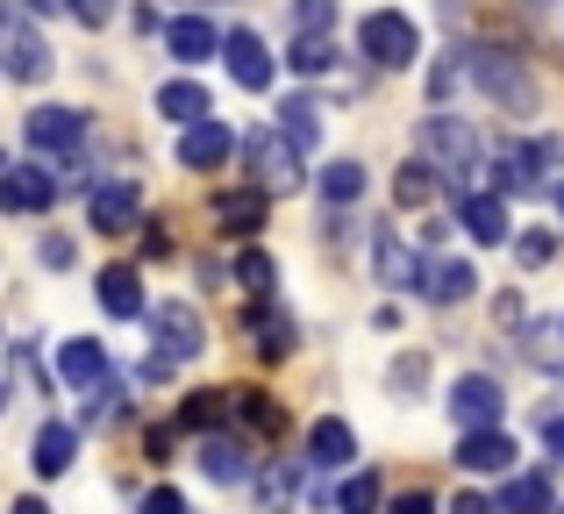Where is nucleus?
I'll use <instances>...</instances> for the list:
<instances>
[{"mask_svg":"<svg viewBox=\"0 0 564 514\" xmlns=\"http://www.w3.org/2000/svg\"><path fill=\"white\" fill-rule=\"evenodd\" d=\"M22 8H36V14H72L79 0H22Z\"/></svg>","mask_w":564,"mask_h":514,"instance_id":"obj_49","label":"nucleus"},{"mask_svg":"<svg viewBox=\"0 0 564 514\" xmlns=\"http://www.w3.org/2000/svg\"><path fill=\"white\" fill-rule=\"evenodd\" d=\"M336 514H379V479L372 472H350L336 486Z\"/></svg>","mask_w":564,"mask_h":514,"instance_id":"obj_33","label":"nucleus"},{"mask_svg":"<svg viewBox=\"0 0 564 514\" xmlns=\"http://www.w3.org/2000/svg\"><path fill=\"white\" fill-rule=\"evenodd\" d=\"M72 458H79V429H65V422H43L36 429V479H57V472H72Z\"/></svg>","mask_w":564,"mask_h":514,"instance_id":"obj_22","label":"nucleus"},{"mask_svg":"<svg viewBox=\"0 0 564 514\" xmlns=\"http://www.w3.org/2000/svg\"><path fill=\"white\" fill-rule=\"evenodd\" d=\"M8 514H51V507H43V501H14Z\"/></svg>","mask_w":564,"mask_h":514,"instance_id":"obj_50","label":"nucleus"},{"mask_svg":"<svg viewBox=\"0 0 564 514\" xmlns=\"http://www.w3.org/2000/svg\"><path fill=\"white\" fill-rule=\"evenodd\" d=\"M250 157V186H264V194H301L307 172H301V143H286L279 129H258V136L243 143Z\"/></svg>","mask_w":564,"mask_h":514,"instance_id":"obj_5","label":"nucleus"},{"mask_svg":"<svg viewBox=\"0 0 564 514\" xmlns=\"http://www.w3.org/2000/svg\"><path fill=\"white\" fill-rule=\"evenodd\" d=\"M386 514H436V501H429V493H422V486H408V493H400V501H393V507H386Z\"/></svg>","mask_w":564,"mask_h":514,"instance_id":"obj_42","label":"nucleus"},{"mask_svg":"<svg viewBox=\"0 0 564 514\" xmlns=\"http://www.w3.org/2000/svg\"><path fill=\"white\" fill-rule=\"evenodd\" d=\"M543 450H551V458H564V415L543 422Z\"/></svg>","mask_w":564,"mask_h":514,"instance_id":"obj_48","label":"nucleus"},{"mask_svg":"<svg viewBox=\"0 0 564 514\" xmlns=\"http://www.w3.org/2000/svg\"><path fill=\"white\" fill-rule=\"evenodd\" d=\"M500 514H557V493H551V479H543V472H522V479H508V493H500Z\"/></svg>","mask_w":564,"mask_h":514,"instance_id":"obj_27","label":"nucleus"},{"mask_svg":"<svg viewBox=\"0 0 564 514\" xmlns=\"http://www.w3.org/2000/svg\"><path fill=\"white\" fill-rule=\"evenodd\" d=\"M465 65H471V79L486 86V100H494L500 114H536V108H543V94H536V79H529L522 57L479 43V51H465Z\"/></svg>","mask_w":564,"mask_h":514,"instance_id":"obj_1","label":"nucleus"},{"mask_svg":"<svg viewBox=\"0 0 564 514\" xmlns=\"http://www.w3.org/2000/svg\"><path fill=\"white\" fill-rule=\"evenodd\" d=\"M557 215H564V179H557Z\"/></svg>","mask_w":564,"mask_h":514,"instance_id":"obj_51","label":"nucleus"},{"mask_svg":"<svg viewBox=\"0 0 564 514\" xmlns=\"http://www.w3.org/2000/svg\"><path fill=\"white\" fill-rule=\"evenodd\" d=\"M451 514H500V501H486V493H457Z\"/></svg>","mask_w":564,"mask_h":514,"instance_id":"obj_44","label":"nucleus"},{"mask_svg":"<svg viewBox=\"0 0 564 514\" xmlns=\"http://www.w3.org/2000/svg\"><path fill=\"white\" fill-rule=\"evenodd\" d=\"M236 422H243L250 436H264V444L286 436V407H279L272 393H258V386H236Z\"/></svg>","mask_w":564,"mask_h":514,"instance_id":"obj_24","label":"nucleus"},{"mask_svg":"<svg viewBox=\"0 0 564 514\" xmlns=\"http://www.w3.org/2000/svg\"><path fill=\"white\" fill-rule=\"evenodd\" d=\"M358 51L372 57V65H386V72H408L414 57H422V29H414L408 14L379 8V14H365V22H358Z\"/></svg>","mask_w":564,"mask_h":514,"instance_id":"obj_4","label":"nucleus"},{"mask_svg":"<svg viewBox=\"0 0 564 514\" xmlns=\"http://www.w3.org/2000/svg\"><path fill=\"white\" fill-rule=\"evenodd\" d=\"M422 151H429V165L457 186L471 165H479V129L457 122V114H429V122H422Z\"/></svg>","mask_w":564,"mask_h":514,"instance_id":"obj_6","label":"nucleus"},{"mask_svg":"<svg viewBox=\"0 0 564 514\" xmlns=\"http://www.w3.org/2000/svg\"><path fill=\"white\" fill-rule=\"evenodd\" d=\"M422 293H429L436 307H451V300H471V293H479V272H471L465 258H436V264L422 272Z\"/></svg>","mask_w":564,"mask_h":514,"instance_id":"obj_20","label":"nucleus"},{"mask_svg":"<svg viewBox=\"0 0 564 514\" xmlns=\"http://www.w3.org/2000/svg\"><path fill=\"white\" fill-rule=\"evenodd\" d=\"M143 450H151V458H172V422H158V429L143 436Z\"/></svg>","mask_w":564,"mask_h":514,"instance_id":"obj_46","label":"nucleus"},{"mask_svg":"<svg viewBox=\"0 0 564 514\" xmlns=\"http://www.w3.org/2000/svg\"><path fill=\"white\" fill-rule=\"evenodd\" d=\"M272 278H279V264L264 258V251H243V258H236V286H243L250 300H264V293H272Z\"/></svg>","mask_w":564,"mask_h":514,"instance_id":"obj_34","label":"nucleus"},{"mask_svg":"<svg viewBox=\"0 0 564 514\" xmlns=\"http://www.w3.org/2000/svg\"><path fill=\"white\" fill-rule=\"evenodd\" d=\"M286 65L315 79V72H329V65H336V43H329V36H301V43L286 51Z\"/></svg>","mask_w":564,"mask_h":514,"instance_id":"obj_35","label":"nucleus"},{"mask_svg":"<svg viewBox=\"0 0 564 514\" xmlns=\"http://www.w3.org/2000/svg\"><path fill=\"white\" fill-rule=\"evenodd\" d=\"M51 179H57V194H79V186H86V165H79V157H57Z\"/></svg>","mask_w":564,"mask_h":514,"instance_id":"obj_40","label":"nucleus"},{"mask_svg":"<svg viewBox=\"0 0 564 514\" xmlns=\"http://www.w3.org/2000/svg\"><path fill=\"white\" fill-rule=\"evenodd\" d=\"M400 386H408V393H414V386H422V358H408V364H393V393H400Z\"/></svg>","mask_w":564,"mask_h":514,"instance_id":"obj_47","label":"nucleus"},{"mask_svg":"<svg viewBox=\"0 0 564 514\" xmlns=\"http://www.w3.org/2000/svg\"><path fill=\"white\" fill-rule=\"evenodd\" d=\"M293 22H301V36H329L336 0H293Z\"/></svg>","mask_w":564,"mask_h":514,"instance_id":"obj_36","label":"nucleus"},{"mask_svg":"<svg viewBox=\"0 0 564 514\" xmlns=\"http://www.w3.org/2000/svg\"><path fill=\"white\" fill-rule=\"evenodd\" d=\"M221 57H229V79L243 86V94H264V86H272V51H264L250 29H229V36H221Z\"/></svg>","mask_w":564,"mask_h":514,"instance_id":"obj_11","label":"nucleus"},{"mask_svg":"<svg viewBox=\"0 0 564 514\" xmlns=\"http://www.w3.org/2000/svg\"><path fill=\"white\" fill-rule=\"evenodd\" d=\"M543 172H551V165L536 157V143H514V151L494 157V194H536Z\"/></svg>","mask_w":564,"mask_h":514,"instance_id":"obj_17","label":"nucleus"},{"mask_svg":"<svg viewBox=\"0 0 564 514\" xmlns=\"http://www.w3.org/2000/svg\"><path fill=\"white\" fill-rule=\"evenodd\" d=\"M264 208H272V194H264V186H229V194H215V222L229 229V237H258V229H264Z\"/></svg>","mask_w":564,"mask_h":514,"instance_id":"obj_14","label":"nucleus"},{"mask_svg":"<svg viewBox=\"0 0 564 514\" xmlns=\"http://www.w3.org/2000/svg\"><path fill=\"white\" fill-rule=\"evenodd\" d=\"M250 329H258V350H264L272 364H279V358H293V321L279 315V307H264V300H258V307H250Z\"/></svg>","mask_w":564,"mask_h":514,"instance_id":"obj_30","label":"nucleus"},{"mask_svg":"<svg viewBox=\"0 0 564 514\" xmlns=\"http://www.w3.org/2000/svg\"><path fill=\"white\" fill-rule=\"evenodd\" d=\"M551 251H557V237H551V229H529V237L514 243V258H522V264H543Z\"/></svg>","mask_w":564,"mask_h":514,"instance_id":"obj_38","label":"nucleus"},{"mask_svg":"<svg viewBox=\"0 0 564 514\" xmlns=\"http://www.w3.org/2000/svg\"><path fill=\"white\" fill-rule=\"evenodd\" d=\"M137 208H143V194H137L129 179L94 186V229H100V237H122V229H137Z\"/></svg>","mask_w":564,"mask_h":514,"instance_id":"obj_18","label":"nucleus"},{"mask_svg":"<svg viewBox=\"0 0 564 514\" xmlns=\"http://www.w3.org/2000/svg\"><path fill=\"white\" fill-rule=\"evenodd\" d=\"M229 151H236V129H229V122H215V114H207V122H193L186 136H180V165H186V172L229 165Z\"/></svg>","mask_w":564,"mask_h":514,"instance_id":"obj_12","label":"nucleus"},{"mask_svg":"<svg viewBox=\"0 0 564 514\" xmlns=\"http://www.w3.org/2000/svg\"><path fill=\"white\" fill-rule=\"evenodd\" d=\"M43 264H51V272H65V264H72V237H43Z\"/></svg>","mask_w":564,"mask_h":514,"instance_id":"obj_43","label":"nucleus"},{"mask_svg":"<svg viewBox=\"0 0 564 514\" xmlns=\"http://www.w3.org/2000/svg\"><path fill=\"white\" fill-rule=\"evenodd\" d=\"M143 258H151V264H165V258H172V237H165L158 222H143Z\"/></svg>","mask_w":564,"mask_h":514,"instance_id":"obj_41","label":"nucleus"},{"mask_svg":"<svg viewBox=\"0 0 564 514\" xmlns=\"http://www.w3.org/2000/svg\"><path fill=\"white\" fill-rule=\"evenodd\" d=\"M151 336H158V350H151V364H143L151 379H165L172 364H186V358H200V350H207V329H200V315H193L186 300L151 307Z\"/></svg>","mask_w":564,"mask_h":514,"instance_id":"obj_2","label":"nucleus"},{"mask_svg":"<svg viewBox=\"0 0 564 514\" xmlns=\"http://www.w3.org/2000/svg\"><path fill=\"white\" fill-rule=\"evenodd\" d=\"M422 272H429V264L386 229V237H379V286H422Z\"/></svg>","mask_w":564,"mask_h":514,"instance_id":"obj_29","label":"nucleus"},{"mask_svg":"<svg viewBox=\"0 0 564 514\" xmlns=\"http://www.w3.org/2000/svg\"><path fill=\"white\" fill-rule=\"evenodd\" d=\"M0 72H8V79H29V86L51 72V43L29 29L22 0H0Z\"/></svg>","mask_w":564,"mask_h":514,"instance_id":"obj_3","label":"nucleus"},{"mask_svg":"<svg viewBox=\"0 0 564 514\" xmlns=\"http://www.w3.org/2000/svg\"><path fill=\"white\" fill-rule=\"evenodd\" d=\"M429 194H436V165H429V157H414V165L393 172V200L400 208H429Z\"/></svg>","mask_w":564,"mask_h":514,"instance_id":"obj_32","label":"nucleus"},{"mask_svg":"<svg viewBox=\"0 0 564 514\" xmlns=\"http://www.w3.org/2000/svg\"><path fill=\"white\" fill-rule=\"evenodd\" d=\"M200 472L215 479V486H243L258 464H250V436H236V429H215V436H200Z\"/></svg>","mask_w":564,"mask_h":514,"instance_id":"obj_10","label":"nucleus"},{"mask_svg":"<svg viewBox=\"0 0 564 514\" xmlns=\"http://www.w3.org/2000/svg\"><path fill=\"white\" fill-rule=\"evenodd\" d=\"M293 493H301V464H272V472H264V507L293 501Z\"/></svg>","mask_w":564,"mask_h":514,"instance_id":"obj_37","label":"nucleus"},{"mask_svg":"<svg viewBox=\"0 0 564 514\" xmlns=\"http://www.w3.org/2000/svg\"><path fill=\"white\" fill-rule=\"evenodd\" d=\"M57 379L79 393H94L100 379H108V350L94 343V336H72V343H57Z\"/></svg>","mask_w":564,"mask_h":514,"instance_id":"obj_15","label":"nucleus"},{"mask_svg":"<svg viewBox=\"0 0 564 514\" xmlns=\"http://www.w3.org/2000/svg\"><path fill=\"white\" fill-rule=\"evenodd\" d=\"M72 14H79V22H94V29H100V22H115V0H79V8H72Z\"/></svg>","mask_w":564,"mask_h":514,"instance_id":"obj_45","label":"nucleus"},{"mask_svg":"<svg viewBox=\"0 0 564 514\" xmlns=\"http://www.w3.org/2000/svg\"><path fill=\"white\" fill-rule=\"evenodd\" d=\"M143 514H193L180 501V486H158V493H143Z\"/></svg>","mask_w":564,"mask_h":514,"instance_id":"obj_39","label":"nucleus"},{"mask_svg":"<svg viewBox=\"0 0 564 514\" xmlns=\"http://www.w3.org/2000/svg\"><path fill=\"white\" fill-rule=\"evenodd\" d=\"M57 200L51 165H0V208L8 215H43Z\"/></svg>","mask_w":564,"mask_h":514,"instance_id":"obj_8","label":"nucleus"},{"mask_svg":"<svg viewBox=\"0 0 564 514\" xmlns=\"http://www.w3.org/2000/svg\"><path fill=\"white\" fill-rule=\"evenodd\" d=\"M457 222H465L479 243L508 237V208H500V194H457Z\"/></svg>","mask_w":564,"mask_h":514,"instance_id":"obj_25","label":"nucleus"},{"mask_svg":"<svg viewBox=\"0 0 564 514\" xmlns=\"http://www.w3.org/2000/svg\"><path fill=\"white\" fill-rule=\"evenodd\" d=\"M557 514H564V507H557Z\"/></svg>","mask_w":564,"mask_h":514,"instance_id":"obj_54","label":"nucleus"},{"mask_svg":"<svg viewBox=\"0 0 564 514\" xmlns=\"http://www.w3.org/2000/svg\"><path fill=\"white\" fill-rule=\"evenodd\" d=\"M22 136H29V151H43V157H72L79 136H86V114L79 108H36Z\"/></svg>","mask_w":564,"mask_h":514,"instance_id":"obj_9","label":"nucleus"},{"mask_svg":"<svg viewBox=\"0 0 564 514\" xmlns=\"http://www.w3.org/2000/svg\"><path fill=\"white\" fill-rule=\"evenodd\" d=\"M229 422H236V386H229V393L207 386V393H186V401H180V429L215 436V429H229Z\"/></svg>","mask_w":564,"mask_h":514,"instance_id":"obj_19","label":"nucleus"},{"mask_svg":"<svg viewBox=\"0 0 564 514\" xmlns=\"http://www.w3.org/2000/svg\"><path fill=\"white\" fill-rule=\"evenodd\" d=\"M279 136H286V143H301V151H315V143H322V100L293 94L286 108H279Z\"/></svg>","mask_w":564,"mask_h":514,"instance_id":"obj_28","label":"nucleus"},{"mask_svg":"<svg viewBox=\"0 0 564 514\" xmlns=\"http://www.w3.org/2000/svg\"><path fill=\"white\" fill-rule=\"evenodd\" d=\"M557 329H564V321H557Z\"/></svg>","mask_w":564,"mask_h":514,"instance_id":"obj_53","label":"nucleus"},{"mask_svg":"<svg viewBox=\"0 0 564 514\" xmlns=\"http://www.w3.org/2000/svg\"><path fill=\"white\" fill-rule=\"evenodd\" d=\"M94 300L108 307L115 321H137L143 315V278L129 272V264H108V272H100V286H94Z\"/></svg>","mask_w":564,"mask_h":514,"instance_id":"obj_21","label":"nucleus"},{"mask_svg":"<svg viewBox=\"0 0 564 514\" xmlns=\"http://www.w3.org/2000/svg\"><path fill=\"white\" fill-rule=\"evenodd\" d=\"M350 458H358V436H350V422L322 415L315 429H307V464H322V472H344Z\"/></svg>","mask_w":564,"mask_h":514,"instance_id":"obj_16","label":"nucleus"},{"mask_svg":"<svg viewBox=\"0 0 564 514\" xmlns=\"http://www.w3.org/2000/svg\"><path fill=\"white\" fill-rule=\"evenodd\" d=\"M0 407H8V393H0Z\"/></svg>","mask_w":564,"mask_h":514,"instance_id":"obj_52","label":"nucleus"},{"mask_svg":"<svg viewBox=\"0 0 564 514\" xmlns=\"http://www.w3.org/2000/svg\"><path fill=\"white\" fill-rule=\"evenodd\" d=\"M500 407H508V393H500V379H486V372H465V379L451 386V422H457V436L500 429Z\"/></svg>","mask_w":564,"mask_h":514,"instance_id":"obj_7","label":"nucleus"},{"mask_svg":"<svg viewBox=\"0 0 564 514\" xmlns=\"http://www.w3.org/2000/svg\"><path fill=\"white\" fill-rule=\"evenodd\" d=\"M322 200H329V208H350V200L365 194V165H350V157H336V165H322Z\"/></svg>","mask_w":564,"mask_h":514,"instance_id":"obj_31","label":"nucleus"},{"mask_svg":"<svg viewBox=\"0 0 564 514\" xmlns=\"http://www.w3.org/2000/svg\"><path fill=\"white\" fill-rule=\"evenodd\" d=\"M158 114H165V122H180V129L207 122V86H193V79H165V86H158Z\"/></svg>","mask_w":564,"mask_h":514,"instance_id":"obj_26","label":"nucleus"},{"mask_svg":"<svg viewBox=\"0 0 564 514\" xmlns=\"http://www.w3.org/2000/svg\"><path fill=\"white\" fill-rule=\"evenodd\" d=\"M165 51L180 57V65H200V57H221V36L200 22V14H180V22L165 29Z\"/></svg>","mask_w":564,"mask_h":514,"instance_id":"obj_23","label":"nucleus"},{"mask_svg":"<svg viewBox=\"0 0 564 514\" xmlns=\"http://www.w3.org/2000/svg\"><path fill=\"white\" fill-rule=\"evenodd\" d=\"M514 436L508 429H471V436H457V464L465 472H514Z\"/></svg>","mask_w":564,"mask_h":514,"instance_id":"obj_13","label":"nucleus"}]
</instances>
